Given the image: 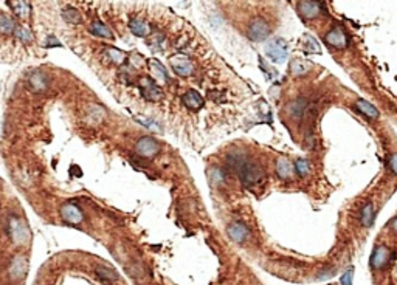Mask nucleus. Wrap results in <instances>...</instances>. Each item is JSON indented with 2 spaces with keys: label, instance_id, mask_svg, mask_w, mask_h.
<instances>
[{
  "label": "nucleus",
  "instance_id": "obj_1",
  "mask_svg": "<svg viewBox=\"0 0 397 285\" xmlns=\"http://www.w3.org/2000/svg\"><path fill=\"white\" fill-rule=\"evenodd\" d=\"M264 175V171L262 168L255 163V162H245L242 165V168L239 169V177H241V182L245 185V186H251V185H256Z\"/></svg>",
  "mask_w": 397,
  "mask_h": 285
},
{
  "label": "nucleus",
  "instance_id": "obj_2",
  "mask_svg": "<svg viewBox=\"0 0 397 285\" xmlns=\"http://www.w3.org/2000/svg\"><path fill=\"white\" fill-rule=\"evenodd\" d=\"M8 233L17 245H27L30 242V231H28L27 225L17 217H10Z\"/></svg>",
  "mask_w": 397,
  "mask_h": 285
},
{
  "label": "nucleus",
  "instance_id": "obj_3",
  "mask_svg": "<svg viewBox=\"0 0 397 285\" xmlns=\"http://www.w3.org/2000/svg\"><path fill=\"white\" fill-rule=\"evenodd\" d=\"M135 151L140 157H144V158H151L154 157L155 154H158L160 151V145L158 141L151 138V136H143L137 141L135 145Z\"/></svg>",
  "mask_w": 397,
  "mask_h": 285
},
{
  "label": "nucleus",
  "instance_id": "obj_4",
  "mask_svg": "<svg viewBox=\"0 0 397 285\" xmlns=\"http://www.w3.org/2000/svg\"><path fill=\"white\" fill-rule=\"evenodd\" d=\"M267 56L272 59L273 62L282 64L287 58V42L282 39H275L273 42H270L265 48Z\"/></svg>",
  "mask_w": 397,
  "mask_h": 285
},
{
  "label": "nucleus",
  "instance_id": "obj_5",
  "mask_svg": "<svg viewBox=\"0 0 397 285\" xmlns=\"http://www.w3.org/2000/svg\"><path fill=\"white\" fill-rule=\"evenodd\" d=\"M270 34V27L268 24L264 21V19H255L248 25V31H247V36L255 42H261L264 41L267 36Z\"/></svg>",
  "mask_w": 397,
  "mask_h": 285
},
{
  "label": "nucleus",
  "instance_id": "obj_6",
  "mask_svg": "<svg viewBox=\"0 0 397 285\" xmlns=\"http://www.w3.org/2000/svg\"><path fill=\"white\" fill-rule=\"evenodd\" d=\"M324 41H326V44H329L331 47L338 48V50L346 48V45H348L346 33L343 31V28H340V27H334L331 31H328V34L324 36Z\"/></svg>",
  "mask_w": 397,
  "mask_h": 285
},
{
  "label": "nucleus",
  "instance_id": "obj_7",
  "mask_svg": "<svg viewBox=\"0 0 397 285\" xmlns=\"http://www.w3.org/2000/svg\"><path fill=\"white\" fill-rule=\"evenodd\" d=\"M296 11L300 13V16L306 21L315 19V17L320 16V13L323 11V5L318 2H298L296 4Z\"/></svg>",
  "mask_w": 397,
  "mask_h": 285
},
{
  "label": "nucleus",
  "instance_id": "obj_8",
  "mask_svg": "<svg viewBox=\"0 0 397 285\" xmlns=\"http://www.w3.org/2000/svg\"><path fill=\"white\" fill-rule=\"evenodd\" d=\"M27 268H28V262L24 256H16L11 260L10 265V277L13 280H19L27 274Z\"/></svg>",
  "mask_w": 397,
  "mask_h": 285
},
{
  "label": "nucleus",
  "instance_id": "obj_9",
  "mask_svg": "<svg viewBox=\"0 0 397 285\" xmlns=\"http://www.w3.org/2000/svg\"><path fill=\"white\" fill-rule=\"evenodd\" d=\"M171 65L180 76H189L192 73V64L186 56H174L171 59Z\"/></svg>",
  "mask_w": 397,
  "mask_h": 285
},
{
  "label": "nucleus",
  "instance_id": "obj_10",
  "mask_svg": "<svg viewBox=\"0 0 397 285\" xmlns=\"http://www.w3.org/2000/svg\"><path fill=\"white\" fill-rule=\"evenodd\" d=\"M61 217L68 222V223H79L82 222L84 216H82V212L78 209V206L75 205H71V203H65L62 205L61 208Z\"/></svg>",
  "mask_w": 397,
  "mask_h": 285
},
{
  "label": "nucleus",
  "instance_id": "obj_11",
  "mask_svg": "<svg viewBox=\"0 0 397 285\" xmlns=\"http://www.w3.org/2000/svg\"><path fill=\"white\" fill-rule=\"evenodd\" d=\"M306 107H308V101H306V98H298V99H295L288 104L285 110H287V115L290 116L293 121H300L306 112Z\"/></svg>",
  "mask_w": 397,
  "mask_h": 285
},
{
  "label": "nucleus",
  "instance_id": "obj_12",
  "mask_svg": "<svg viewBox=\"0 0 397 285\" xmlns=\"http://www.w3.org/2000/svg\"><path fill=\"white\" fill-rule=\"evenodd\" d=\"M389 260V249L386 246H377L371 256V266L375 270L385 266Z\"/></svg>",
  "mask_w": 397,
  "mask_h": 285
},
{
  "label": "nucleus",
  "instance_id": "obj_13",
  "mask_svg": "<svg viewBox=\"0 0 397 285\" xmlns=\"http://www.w3.org/2000/svg\"><path fill=\"white\" fill-rule=\"evenodd\" d=\"M248 234H250L248 228L245 225L239 223V222H234V223H231L228 226V236H230V239L234 240V242H238V243L245 242L247 237H248Z\"/></svg>",
  "mask_w": 397,
  "mask_h": 285
},
{
  "label": "nucleus",
  "instance_id": "obj_14",
  "mask_svg": "<svg viewBox=\"0 0 397 285\" xmlns=\"http://www.w3.org/2000/svg\"><path fill=\"white\" fill-rule=\"evenodd\" d=\"M143 82V93H144V98L149 99V101H157L163 96V92H161V88L157 87L151 79H144L141 81Z\"/></svg>",
  "mask_w": 397,
  "mask_h": 285
},
{
  "label": "nucleus",
  "instance_id": "obj_15",
  "mask_svg": "<svg viewBox=\"0 0 397 285\" xmlns=\"http://www.w3.org/2000/svg\"><path fill=\"white\" fill-rule=\"evenodd\" d=\"M95 273H96V276H98L101 280H104V282H107V283H118V282H120V276H118V273H117L115 270H112L111 266L100 265V266H96V268H95Z\"/></svg>",
  "mask_w": 397,
  "mask_h": 285
},
{
  "label": "nucleus",
  "instance_id": "obj_16",
  "mask_svg": "<svg viewBox=\"0 0 397 285\" xmlns=\"http://www.w3.org/2000/svg\"><path fill=\"white\" fill-rule=\"evenodd\" d=\"M293 165L288 162L287 158H279L276 162V174L279 178L285 180V178H290L293 175Z\"/></svg>",
  "mask_w": 397,
  "mask_h": 285
},
{
  "label": "nucleus",
  "instance_id": "obj_17",
  "mask_svg": "<svg viewBox=\"0 0 397 285\" xmlns=\"http://www.w3.org/2000/svg\"><path fill=\"white\" fill-rule=\"evenodd\" d=\"M182 101H183V104L186 107H189V109H194V110L201 109V107L204 105V98L198 95L197 92H194V90H189L188 93H185Z\"/></svg>",
  "mask_w": 397,
  "mask_h": 285
},
{
  "label": "nucleus",
  "instance_id": "obj_18",
  "mask_svg": "<svg viewBox=\"0 0 397 285\" xmlns=\"http://www.w3.org/2000/svg\"><path fill=\"white\" fill-rule=\"evenodd\" d=\"M357 109L362 112L365 116H368V118H372V119H377L378 118V110L375 109V107L371 104V102H368V101H365V99H358L357 101Z\"/></svg>",
  "mask_w": 397,
  "mask_h": 285
},
{
  "label": "nucleus",
  "instance_id": "obj_19",
  "mask_svg": "<svg viewBox=\"0 0 397 285\" xmlns=\"http://www.w3.org/2000/svg\"><path fill=\"white\" fill-rule=\"evenodd\" d=\"M312 68V65L309 62H306V61H301V59H293L292 64H290V70H292V73L296 75V76H303L306 75L308 71Z\"/></svg>",
  "mask_w": 397,
  "mask_h": 285
},
{
  "label": "nucleus",
  "instance_id": "obj_20",
  "mask_svg": "<svg viewBox=\"0 0 397 285\" xmlns=\"http://www.w3.org/2000/svg\"><path fill=\"white\" fill-rule=\"evenodd\" d=\"M30 87L34 92H41V90H44V88H47L45 76L42 73H33L30 78Z\"/></svg>",
  "mask_w": 397,
  "mask_h": 285
},
{
  "label": "nucleus",
  "instance_id": "obj_21",
  "mask_svg": "<svg viewBox=\"0 0 397 285\" xmlns=\"http://www.w3.org/2000/svg\"><path fill=\"white\" fill-rule=\"evenodd\" d=\"M360 220H362V225L363 226H371L372 222H374V208L371 203H366L362 209V214H360Z\"/></svg>",
  "mask_w": 397,
  "mask_h": 285
},
{
  "label": "nucleus",
  "instance_id": "obj_22",
  "mask_svg": "<svg viewBox=\"0 0 397 285\" xmlns=\"http://www.w3.org/2000/svg\"><path fill=\"white\" fill-rule=\"evenodd\" d=\"M62 17H64V21H67L70 24H78V22H81V14L75 8H67V10H64L62 11Z\"/></svg>",
  "mask_w": 397,
  "mask_h": 285
},
{
  "label": "nucleus",
  "instance_id": "obj_23",
  "mask_svg": "<svg viewBox=\"0 0 397 285\" xmlns=\"http://www.w3.org/2000/svg\"><path fill=\"white\" fill-rule=\"evenodd\" d=\"M295 171L298 175L304 177V175H308L311 172V163L308 162L306 158H298L296 162H295Z\"/></svg>",
  "mask_w": 397,
  "mask_h": 285
},
{
  "label": "nucleus",
  "instance_id": "obj_24",
  "mask_svg": "<svg viewBox=\"0 0 397 285\" xmlns=\"http://www.w3.org/2000/svg\"><path fill=\"white\" fill-rule=\"evenodd\" d=\"M131 31L135 36H144V34H148V25L140 19L131 21Z\"/></svg>",
  "mask_w": 397,
  "mask_h": 285
},
{
  "label": "nucleus",
  "instance_id": "obj_25",
  "mask_svg": "<svg viewBox=\"0 0 397 285\" xmlns=\"http://www.w3.org/2000/svg\"><path fill=\"white\" fill-rule=\"evenodd\" d=\"M14 22L10 19V17H7L5 14H0V33H13L14 31Z\"/></svg>",
  "mask_w": 397,
  "mask_h": 285
},
{
  "label": "nucleus",
  "instance_id": "obj_26",
  "mask_svg": "<svg viewBox=\"0 0 397 285\" xmlns=\"http://www.w3.org/2000/svg\"><path fill=\"white\" fill-rule=\"evenodd\" d=\"M303 45H304V50L308 53H320V47H318L317 41L312 38V36H304Z\"/></svg>",
  "mask_w": 397,
  "mask_h": 285
},
{
  "label": "nucleus",
  "instance_id": "obj_27",
  "mask_svg": "<svg viewBox=\"0 0 397 285\" xmlns=\"http://www.w3.org/2000/svg\"><path fill=\"white\" fill-rule=\"evenodd\" d=\"M92 33L98 34V36H103V38H112V33L111 30L107 28L106 25H103L101 22H95L92 25Z\"/></svg>",
  "mask_w": 397,
  "mask_h": 285
},
{
  "label": "nucleus",
  "instance_id": "obj_28",
  "mask_svg": "<svg viewBox=\"0 0 397 285\" xmlns=\"http://www.w3.org/2000/svg\"><path fill=\"white\" fill-rule=\"evenodd\" d=\"M129 274L132 277H135L138 282H143L144 280V268L140 265V263H134L131 268H129Z\"/></svg>",
  "mask_w": 397,
  "mask_h": 285
},
{
  "label": "nucleus",
  "instance_id": "obj_29",
  "mask_svg": "<svg viewBox=\"0 0 397 285\" xmlns=\"http://www.w3.org/2000/svg\"><path fill=\"white\" fill-rule=\"evenodd\" d=\"M107 53H109V56L112 58V61L117 62V64H121L124 61V53L123 51H118L115 48H109V50H107Z\"/></svg>",
  "mask_w": 397,
  "mask_h": 285
},
{
  "label": "nucleus",
  "instance_id": "obj_30",
  "mask_svg": "<svg viewBox=\"0 0 397 285\" xmlns=\"http://www.w3.org/2000/svg\"><path fill=\"white\" fill-rule=\"evenodd\" d=\"M16 36L19 39H22L24 42H31L33 41V36H31V33L28 31V30H25V28H19L16 31Z\"/></svg>",
  "mask_w": 397,
  "mask_h": 285
},
{
  "label": "nucleus",
  "instance_id": "obj_31",
  "mask_svg": "<svg viewBox=\"0 0 397 285\" xmlns=\"http://www.w3.org/2000/svg\"><path fill=\"white\" fill-rule=\"evenodd\" d=\"M352 276H354V270L349 268L345 274L341 276V285H352Z\"/></svg>",
  "mask_w": 397,
  "mask_h": 285
},
{
  "label": "nucleus",
  "instance_id": "obj_32",
  "mask_svg": "<svg viewBox=\"0 0 397 285\" xmlns=\"http://www.w3.org/2000/svg\"><path fill=\"white\" fill-rule=\"evenodd\" d=\"M389 169L397 174V154H392L391 158H389Z\"/></svg>",
  "mask_w": 397,
  "mask_h": 285
},
{
  "label": "nucleus",
  "instance_id": "obj_33",
  "mask_svg": "<svg viewBox=\"0 0 397 285\" xmlns=\"http://www.w3.org/2000/svg\"><path fill=\"white\" fill-rule=\"evenodd\" d=\"M210 174H214V177H211V180H213V182H222V180H224V174H222L219 169H218V171H216V169H214V171H210Z\"/></svg>",
  "mask_w": 397,
  "mask_h": 285
},
{
  "label": "nucleus",
  "instance_id": "obj_34",
  "mask_svg": "<svg viewBox=\"0 0 397 285\" xmlns=\"http://www.w3.org/2000/svg\"><path fill=\"white\" fill-rule=\"evenodd\" d=\"M334 274H335V270H331V271H321V273L317 276V279H318V280H321V279L324 280V279H329V277H332Z\"/></svg>",
  "mask_w": 397,
  "mask_h": 285
},
{
  "label": "nucleus",
  "instance_id": "obj_35",
  "mask_svg": "<svg viewBox=\"0 0 397 285\" xmlns=\"http://www.w3.org/2000/svg\"><path fill=\"white\" fill-rule=\"evenodd\" d=\"M392 226H394V228H395V229H397V219H395V220H394V222H392Z\"/></svg>",
  "mask_w": 397,
  "mask_h": 285
}]
</instances>
